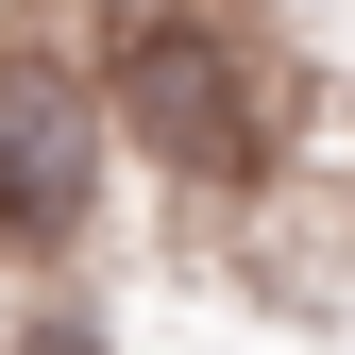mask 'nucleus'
Here are the masks:
<instances>
[{"label": "nucleus", "instance_id": "1", "mask_svg": "<svg viewBox=\"0 0 355 355\" xmlns=\"http://www.w3.org/2000/svg\"><path fill=\"white\" fill-rule=\"evenodd\" d=\"M271 85H288V68L254 51L220 0H169V17L119 34V119H136L169 169H203V187H220V169H271V119H288Z\"/></svg>", "mask_w": 355, "mask_h": 355}, {"label": "nucleus", "instance_id": "2", "mask_svg": "<svg viewBox=\"0 0 355 355\" xmlns=\"http://www.w3.org/2000/svg\"><path fill=\"white\" fill-rule=\"evenodd\" d=\"M102 187V102L51 68H0V237H68Z\"/></svg>", "mask_w": 355, "mask_h": 355}]
</instances>
